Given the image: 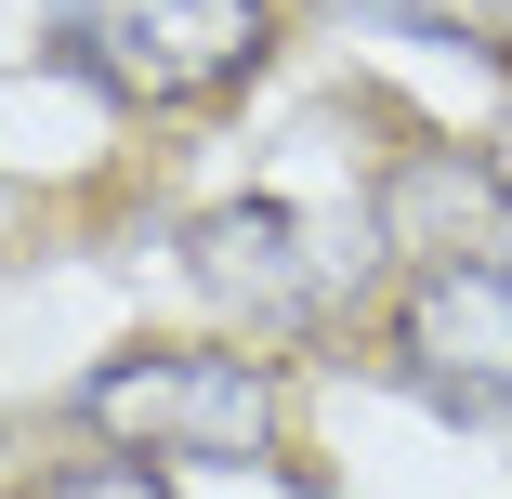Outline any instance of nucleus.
Returning <instances> with one entry per match:
<instances>
[{"label":"nucleus","instance_id":"f257e3e1","mask_svg":"<svg viewBox=\"0 0 512 499\" xmlns=\"http://www.w3.org/2000/svg\"><path fill=\"white\" fill-rule=\"evenodd\" d=\"M79 434L92 447H132V460H211V473H276L289 447V394L263 355L224 342H132L79 381Z\"/></svg>","mask_w":512,"mask_h":499},{"label":"nucleus","instance_id":"f03ea898","mask_svg":"<svg viewBox=\"0 0 512 499\" xmlns=\"http://www.w3.org/2000/svg\"><path fill=\"white\" fill-rule=\"evenodd\" d=\"M119 106H224L276 53V0H53Z\"/></svg>","mask_w":512,"mask_h":499},{"label":"nucleus","instance_id":"7ed1b4c3","mask_svg":"<svg viewBox=\"0 0 512 499\" xmlns=\"http://www.w3.org/2000/svg\"><path fill=\"white\" fill-rule=\"evenodd\" d=\"M407 381L460 421H512V250H460V263H421L394 289V342H381Z\"/></svg>","mask_w":512,"mask_h":499},{"label":"nucleus","instance_id":"20e7f679","mask_svg":"<svg viewBox=\"0 0 512 499\" xmlns=\"http://www.w3.org/2000/svg\"><path fill=\"white\" fill-rule=\"evenodd\" d=\"M184 276L211 289L250 329H316V237H302L289 197H224V211L184 224Z\"/></svg>","mask_w":512,"mask_h":499},{"label":"nucleus","instance_id":"39448f33","mask_svg":"<svg viewBox=\"0 0 512 499\" xmlns=\"http://www.w3.org/2000/svg\"><path fill=\"white\" fill-rule=\"evenodd\" d=\"M381 237L421 250V263L499 250V237H512V184H499V158H473V145H421V158H394V171H381Z\"/></svg>","mask_w":512,"mask_h":499},{"label":"nucleus","instance_id":"423d86ee","mask_svg":"<svg viewBox=\"0 0 512 499\" xmlns=\"http://www.w3.org/2000/svg\"><path fill=\"white\" fill-rule=\"evenodd\" d=\"M40 499H171V473H158V460H132V447H106V460H66Z\"/></svg>","mask_w":512,"mask_h":499},{"label":"nucleus","instance_id":"0eeeda50","mask_svg":"<svg viewBox=\"0 0 512 499\" xmlns=\"http://www.w3.org/2000/svg\"><path fill=\"white\" fill-rule=\"evenodd\" d=\"M499 14H512V0H499Z\"/></svg>","mask_w":512,"mask_h":499}]
</instances>
